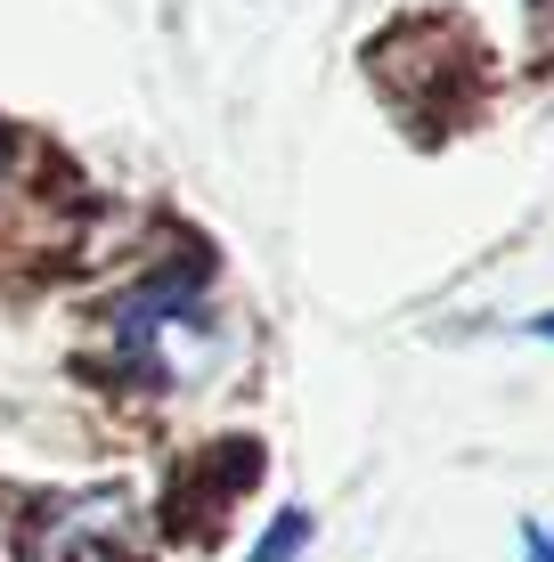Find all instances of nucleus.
<instances>
[{"label": "nucleus", "instance_id": "nucleus-1", "mask_svg": "<svg viewBox=\"0 0 554 562\" xmlns=\"http://www.w3.org/2000/svg\"><path fill=\"white\" fill-rule=\"evenodd\" d=\"M228 359V318L221 294L196 269H156L114 302V367L156 392H196Z\"/></svg>", "mask_w": 554, "mask_h": 562}, {"label": "nucleus", "instance_id": "nucleus-2", "mask_svg": "<svg viewBox=\"0 0 554 562\" xmlns=\"http://www.w3.org/2000/svg\"><path fill=\"white\" fill-rule=\"evenodd\" d=\"M139 530V497L123 481H99V490H66L49 506H33L25 521V562H82V554H106Z\"/></svg>", "mask_w": 554, "mask_h": 562}, {"label": "nucleus", "instance_id": "nucleus-3", "mask_svg": "<svg viewBox=\"0 0 554 562\" xmlns=\"http://www.w3.org/2000/svg\"><path fill=\"white\" fill-rule=\"evenodd\" d=\"M310 538H318L310 506H285V514L270 521V530L253 538V554H245V562H302V554H310Z\"/></svg>", "mask_w": 554, "mask_h": 562}, {"label": "nucleus", "instance_id": "nucleus-4", "mask_svg": "<svg viewBox=\"0 0 554 562\" xmlns=\"http://www.w3.org/2000/svg\"><path fill=\"white\" fill-rule=\"evenodd\" d=\"M522 562H554V521L522 514Z\"/></svg>", "mask_w": 554, "mask_h": 562}, {"label": "nucleus", "instance_id": "nucleus-5", "mask_svg": "<svg viewBox=\"0 0 554 562\" xmlns=\"http://www.w3.org/2000/svg\"><path fill=\"white\" fill-rule=\"evenodd\" d=\"M522 335H530V342H554V310H539V318H522Z\"/></svg>", "mask_w": 554, "mask_h": 562}, {"label": "nucleus", "instance_id": "nucleus-6", "mask_svg": "<svg viewBox=\"0 0 554 562\" xmlns=\"http://www.w3.org/2000/svg\"><path fill=\"white\" fill-rule=\"evenodd\" d=\"M0 180H9V139H0Z\"/></svg>", "mask_w": 554, "mask_h": 562}]
</instances>
